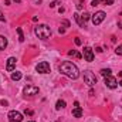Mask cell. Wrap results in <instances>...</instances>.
<instances>
[{"label": "cell", "mask_w": 122, "mask_h": 122, "mask_svg": "<svg viewBox=\"0 0 122 122\" xmlns=\"http://www.w3.org/2000/svg\"><path fill=\"white\" fill-rule=\"evenodd\" d=\"M17 34H19V40H20V41L23 43V41H24V34H23V30H21L20 27L17 29Z\"/></svg>", "instance_id": "cell-18"}, {"label": "cell", "mask_w": 122, "mask_h": 122, "mask_svg": "<svg viewBox=\"0 0 122 122\" xmlns=\"http://www.w3.org/2000/svg\"><path fill=\"white\" fill-rule=\"evenodd\" d=\"M68 56H74V57H77V58H81L82 56L80 54V53H77L75 50H71V51H68Z\"/></svg>", "instance_id": "cell-19"}, {"label": "cell", "mask_w": 122, "mask_h": 122, "mask_svg": "<svg viewBox=\"0 0 122 122\" xmlns=\"http://www.w3.org/2000/svg\"><path fill=\"white\" fill-rule=\"evenodd\" d=\"M74 17H75V20H77V23H78V24H80L81 27H85V23L82 21V19H81V16H80L78 13H75V14H74Z\"/></svg>", "instance_id": "cell-14"}, {"label": "cell", "mask_w": 122, "mask_h": 122, "mask_svg": "<svg viewBox=\"0 0 122 122\" xmlns=\"http://www.w3.org/2000/svg\"><path fill=\"white\" fill-rule=\"evenodd\" d=\"M99 3H101V0H92L91 6H94V7H95V6H98V4H99Z\"/></svg>", "instance_id": "cell-24"}, {"label": "cell", "mask_w": 122, "mask_h": 122, "mask_svg": "<svg viewBox=\"0 0 122 122\" xmlns=\"http://www.w3.org/2000/svg\"><path fill=\"white\" fill-rule=\"evenodd\" d=\"M118 27L122 30V20H121V21H118Z\"/></svg>", "instance_id": "cell-30"}, {"label": "cell", "mask_w": 122, "mask_h": 122, "mask_svg": "<svg viewBox=\"0 0 122 122\" xmlns=\"http://www.w3.org/2000/svg\"><path fill=\"white\" fill-rule=\"evenodd\" d=\"M105 85H107L108 88H111V90H115V88L118 87V81H117L115 77L107 75V77H105Z\"/></svg>", "instance_id": "cell-7"}, {"label": "cell", "mask_w": 122, "mask_h": 122, "mask_svg": "<svg viewBox=\"0 0 122 122\" xmlns=\"http://www.w3.org/2000/svg\"><path fill=\"white\" fill-rule=\"evenodd\" d=\"M36 70H37V72H40V74H48V72H50V64H48L47 61H41V62H38V64L36 65Z\"/></svg>", "instance_id": "cell-5"}, {"label": "cell", "mask_w": 122, "mask_h": 122, "mask_svg": "<svg viewBox=\"0 0 122 122\" xmlns=\"http://www.w3.org/2000/svg\"><path fill=\"white\" fill-rule=\"evenodd\" d=\"M105 17H107V14L104 13V11H97L95 14H91V21L94 26H99L104 20H105Z\"/></svg>", "instance_id": "cell-4"}, {"label": "cell", "mask_w": 122, "mask_h": 122, "mask_svg": "<svg viewBox=\"0 0 122 122\" xmlns=\"http://www.w3.org/2000/svg\"><path fill=\"white\" fill-rule=\"evenodd\" d=\"M34 33H36V36H37L38 38L47 40V38H50V36H51V29H50L48 26H46V24H40V26H37V27L34 29Z\"/></svg>", "instance_id": "cell-2"}, {"label": "cell", "mask_w": 122, "mask_h": 122, "mask_svg": "<svg viewBox=\"0 0 122 122\" xmlns=\"http://www.w3.org/2000/svg\"><path fill=\"white\" fill-rule=\"evenodd\" d=\"M102 3L107 6H111V4H114V0H102Z\"/></svg>", "instance_id": "cell-22"}, {"label": "cell", "mask_w": 122, "mask_h": 122, "mask_svg": "<svg viewBox=\"0 0 122 122\" xmlns=\"http://www.w3.org/2000/svg\"><path fill=\"white\" fill-rule=\"evenodd\" d=\"M99 72H101V75L107 77V75H111V72H112V71H111V68H102Z\"/></svg>", "instance_id": "cell-17"}, {"label": "cell", "mask_w": 122, "mask_h": 122, "mask_svg": "<svg viewBox=\"0 0 122 122\" xmlns=\"http://www.w3.org/2000/svg\"><path fill=\"white\" fill-rule=\"evenodd\" d=\"M80 16H81V19H82V21H84V23H87V21L91 19V14H90L88 11H84V13H82V14H80Z\"/></svg>", "instance_id": "cell-13"}, {"label": "cell", "mask_w": 122, "mask_h": 122, "mask_svg": "<svg viewBox=\"0 0 122 122\" xmlns=\"http://www.w3.org/2000/svg\"><path fill=\"white\" fill-rule=\"evenodd\" d=\"M75 44H77V46H81V40H80V38H75Z\"/></svg>", "instance_id": "cell-26"}, {"label": "cell", "mask_w": 122, "mask_h": 122, "mask_svg": "<svg viewBox=\"0 0 122 122\" xmlns=\"http://www.w3.org/2000/svg\"><path fill=\"white\" fill-rule=\"evenodd\" d=\"M57 4H58V1H57V0H54V1H51V4H50V7H56Z\"/></svg>", "instance_id": "cell-25"}, {"label": "cell", "mask_w": 122, "mask_h": 122, "mask_svg": "<svg viewBox=\"0 0 122 122\" xmlns=\"http://www.w3.org/2000/svg\"><path fill=\"white\" fill-rule=\"evenodd\" d=\"M84 81H85V84H88L90 87H94V85L97 84V77H95L94 72H91L90 70H87V71H84Z\"/></svg>", "instance_id": "cell-3"}, {"label": "cell", "mask_w": 122, "mask_h": 122, "mask_svg": "<svg viewBox=\"0 0 122 122\" xmlns=\"http://www.w3.org/2000/svg\"><path fill=\"white\" fill-rule=\"evenodd\" d=\"M26 115H33V111H31V109H29V111L26 109Z\"/></svg>", "instance_id": "cell-28"}, {"label": "cell", "mask_w": 122, "mask_h": 122, "mask_svg": "<svg viewBox=\"0 0 122 122\" xmlns=\"http://www.w3.org/2000/svg\"><path fill=\"white\" fill-rule=\"evenodd\" d=\"M20 78H21V72H20V71H16V72L11 74V80H13V81H19Z\"/></svg>", "instance_id": "cell-15"}, {"label": "cell", "mask_w": 122, "mask_h": 122, "mask_svg": "<svg viewBox=\"0 0 122 122\" xmlns=\"http://www.w3.org/2000/svg\"><path fill=\"white\" fill-rule=\"evenodd\" d=\"M30 122H33V121H30Z\"/></svg>", "instance_id": "cell-32"}, {"label": "cell", "mask_w": 122, "mask_h": 122, "mask_svg": "<svg viewBox=\"0 0 122 122\" xmlns=\"http://www.w3.org/2000/svg\"><path fill=\"white\" fill-rule=\"evenodd\" d=\"M0 21H4V16H3V13H1V10H0Z\"/></svg>", "instance_id": "cell-27"}, {"label": "cell", "mask_w": 122, "mask_h": 122, "mask_svg": "<svg viewBox=\"0 0 122 122\" xmlns=\"http://www.w3.org/2000/svg\"><path fill=\"white\" fill-rule=\"evenodd\" d=\"M72 117H75V118H81V117H82V109H81V107H75V108L72 109Z\"/></svg>", "instance_id": "cell-11"}, {"label": "cell", "mask_w": 122, "mask_h": 122, "mask_svg": "<svg viewBox=\"0 0 122 122\" xmlns=\"http://www.w3.org/2000/svg\"><path fill=\"white\" fill-rule=\"evenodd\" d=\"M16 57H9V60H7V64H6V70L7 71H13L14 70V67H16Z\"/></svg>", "instance_id": "cell-10"}, {"label": "cell", "mask_w": 122, "mask_h": 122, "mask_svg": "<svg viewBox=\"0 0 122 122\" xmlns=\"http://www.w3.org/2000/svg\"><path fill=\"white\" fill-rule=\"evenodd\" d=\"M38 91H40V90H38V87H36V85H26V87H24V90H23L24 95H29V97L37 95Z\"/></svg>", "instance_id": "cell-8"}, {"label": "cell", "mask_w": 122, "mask_h": 122, "mask_svg": "<svg viewBox=\"0 0 122 122\" xmlns=\"http://www.w3.org/2000/svg\"><path fill=\"white\" fill-rule=\"evenodd\" d=\"M119 77H121V81H119V85H122V71L119 72Z\"/></svg>", "instance_id": "cell-31"}, {"label": "cell", "mask_w": 122, "mask_h": 122, "mask_svg": "<svg viewBox=\"0 0 122 122\" xmlns=\"http://www.w3.org/2000/svg\"><path fill=\"white\" fill-rule=\"evenodd\" d=\"M61 24H62L64 27H70V21H68V20H62V21H61Z\"/></svg>", "instance_id": "cell-23"}, {"label": "cell", "mask_w": 122, "mask_h": 122, "mask_svg": "<svg viewBox=\"0 0 122 122\" xmlns=\"http://www.w3.org/2000/svg\"><path fill=\"white\" fill-rule=\"evenodd\" d=\"M60 72L64 74L65 77L71 78V80H77L80 77V71L77 68L75 64H72L71 61H64L60 64Z\"/></svg>", "instance_id": "cell-1"}, {"label": "cell", "mask_w": 122, "mask_h": 122, "mask_svg": "<svg viewBox=\"0 0 122 122\" xmlns=\"http://www.w3.org/2000/svg\"><path fill=\"white\" fill-rule=\"evenodd\" d=\"M7 118H9L10 122H21L23 121V115L19 111H10L7 114Z\"/></svg>", "instance_id": "cell-6"}, {"label": "cell", "mask_w": 122, "mask_h": 122, "mask_svg": "<svg viewBox=\"0 0 122 122\" xmlns=\"http://www.w3.org/2000/svg\"><path fill=\"white\" fill-rule=\"evenodd\" d=\"M115 53H117L118 56H122V44H121V46H118V47H117V50H115Z\"/></svg>", "instance_id": "cell-20"}, {"label": "cell", "mask_w": 122, "mask_h": 122, "mask_svg": "<svg viewBox=\"0 0 122 122\" xmlns=\"http://www.w3.org/2000/svg\"><path fill=\"white\" fill-rule=\"evenodd\" d=\"M82 54H84V58H85V61L91 62V61L94 60V51H92L91 47H84Z\"/></svg>", "instance_id": "cell-9"}, {"label": "cell", "mask_w": 122, "mask_h": 122, "mask_svg": "<svg viewBox=\"0 0 122 122\" xmlns=\"http://www.w3.org/2000/svg\"><path fill=\"white\" fill-rule=\"evenodd\" d=\"M77 7L81 10V9L84 7V0H78V4H77Z\"/></svg>", "instance_id": "cell-21"}, {"label": "cell", "mask_w": 122, "mask_h": 122, "mask_svg": "<svg viewBox=\"0 0 122 122\" xmlns=\"http://www.w3.org/2000/svg\"><path fill=\"white\" fill-rule=\"evenodd\" d=\"M0 104H1V105H3V107H6V105H7V104H9V102H7V101H4V99H3V101H1V102H0Z\"/></svg>", "instance_id": "cell-29"}, {"label": "cell", "mask_w": 122, "mask_h": 122, "mask_svg": "<svg viewBox=\"0 0 122 122\" xmlns=\"http://www.w3.org/2000/svg\"><path fill=\"white\" fill-rule=\"evenodd\" d=\"M62 108H65V101L58 99V101H57V104H56V109H62Z\"/></svg>", "instance_id": "cell-16"}, {"label": "cell", "mask_w": 122, "mask_h": 122, "mask_svg": "<svg viewBox=\"0 0 122 122\" xmlns=\"http://www.w3.org/2000/svg\"><path fill=\"white\" fill-rule=\"evenodd\" d=\"M7 47V38L4 36H0V50H4Z\"/></svg>", "instance_id": "cell-12"}]
</instances>
